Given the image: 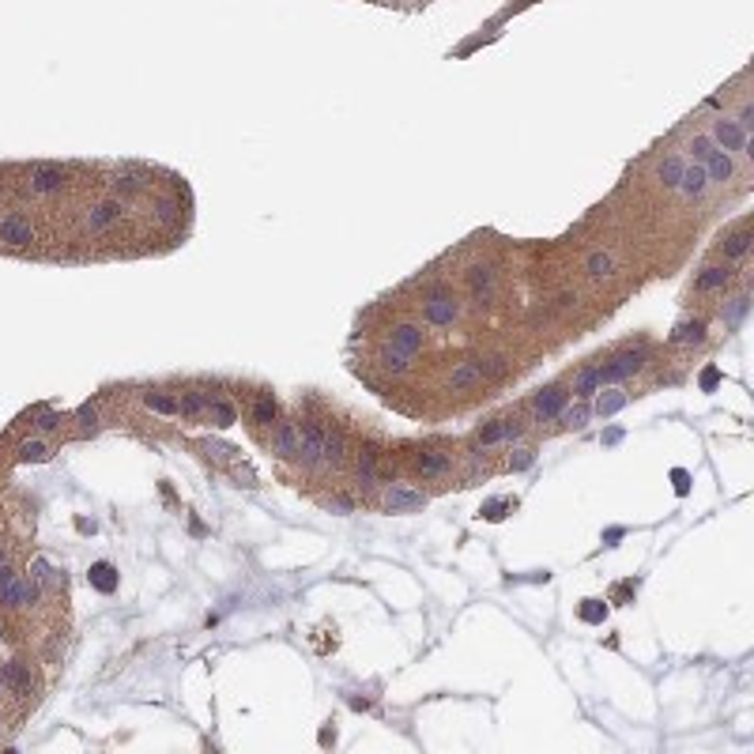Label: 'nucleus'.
<instances>
[{"mask_svg":"<svg viewBox=\"0 0 754 754\" xmlns=\"http://www.w3.org/2000/svg\"><path fill=\"white\" fill-rule=\"evenodd\" d=\"M456 314H460V306H456V298H449V294H434L430 302H422V317H427L430 325H453Z\"/></svg>","mask_w":754,"mask_h":754,"instance_id":"39448f33","label":"nucleus"},{"mask_svg":"<svg viewBox=\"0 0 754 754\" xmlns=\"http://www.w3.org/2000/svg\"><path fill=\"white\" fill-rule=\"evenodd\" d=\"M584 268H589V276H592V279H604V276H611V272H615V261H611L607 253H592Z\"/></svg>","mask_w":754,"mask_h":754,"instance_id":"cd10ccee","label":"nucleus"},{"mask_svg":"<svg viewBox=\"0 0 754 754\" xmlns=\"http://www.w3.org/2000/svg\"><path fill=\"white\" fill-rule=\"evenodd\" d=\"M713 136H717L720 143H724V151H747V128H743L740 121H728V117H720L717 125H713Z\"/></svg>","mask_w":754,"mask_h":754,"instance_id":"423d86ee","label":"nucleus"},{"mask_svg":"<svg viewBox=\"0 0 754 754\" xmlns=\"http://www.w3.org/2000/svg\"><path fill=\"white\" fill-rule=\"evenodd\" d=\"M740 125H743V128H751V125H754V110H751V106H743V110H740Z\"/></svg>","mask_w":754,"mask_h":754,"instance_id":"58836bf2","label":"nucleus"},{"mask_svg":"<svg viewBox=\"0 0 754 754\" xmlns=\"http://www.w3.org/2000/svg\"><path fill=\"white\" fill-rule=\"evenodd\" d=\"M705 174H709V181H728L735 174L732 159H728V151H709V159H705Z\"/></svg>","mask_w":754,"mask_h":754,"instance_id":"4468645a","label":"nucleus"},{"mask_svg":"<svg viewBox=\"0 0 754 754\" xmlns=\"http://www.w3.org/2000/svg\"><path fill=\"white\" fill-rule=\"evenodd\" d=\"M19 456H23V460H45V456H50V449H45L42 441H23V445H19Z\"/></svg>","mask_w":754,"mask_h":754,"instance_id":"c9c22d12","label":"nucleus"},{"mask_svg":"<svg viewBox=\"0 0 754 754\" xmlns=\"http://www.w3.org/2000/svg\"><path fill=\"white\" fill-rule=\"evenodd\" d=\"M483 381V363H476V358H468V363H456L453 374H449V389L453 392H464L471 389V385Z\"/></svg>","mask_w":754,"mask_h":754,"instance_id":"6e6552de","label":"nucleus"},{"mask_svg":"<svg viewBox=\"0 0 754 754\" xmlns=\"http://www.w3.org/2000/svg\"><path fill=\"white\" fill-rule=\"evenodd\" d=\"M320 460L332 464V468L343 460V434H340V430H325V449H320Z\"/></svg>","mask_w":754,"mask_h":754,"instance_id":"4be33fe9","label":"nucleus"},{"mask_svg":"<svg viewBox=\"0 0 754 754\" xmlns=\"http://www.w3.org/2000/svg\"><path fill=\"white\" fill-rule=\"evenodd\" d=\"M253 419L261 422V427H272V422H276V400H272V396H256Z\"/></svg>","mask_w":754,"mask_h":754,"instance_id":"bb28decb","label":"nucleus"},{"mask_svg":"<svg viewBox=\"0 0 754 754\" xmlns=\"http://www.w3.org/2000/svg\"><path fill=\"white\" fill-rule=\"evenodd\" d=\"M641 366H645V351H622V355H615L607 366H600V381L604 385H619L622 377H630V374H638Z\"/></svg>","mask_w":754,"mask_h":754,"instance_id":"f257e3e1","label":"nucleus"},{"mask_svg":"<svg viewBox=\"0 0 754 754\" xmlns=\"http://www.w3.org/2000/svg\"><path fill=\"white\" fill-rule=\"evenodd\" d=\"M702 385H705V389H713V385H717V370H705V377H702Z\"/></svg>","mask_w":754,"mask_h":754,"instance_id":"ea45409f","label":"nucleus"},{"mask_svg":"<svg viewBox=\"0 0 754 754\" xmlns=\"http://www.w3.org/2000/svg\"><path fill=\"white\" fill-rule=\"evenodd\" d=\"M320 449H325V427H320V422H306V427L298 430V456H294V460H302L306 468H317Z\"/></svg>","mask_w":754,"mask_h":754,"instance_id":"f03ea898","label":"nucleus"},{"mask_svg":"<svg viewBox=\"0 0 754 754\" xmlns=\"http://www.w3.org/2000/svg\"><path fill=\"white\" fill-rule=\"evenodd\" d=\"M415 468H419L422 476H445L449 456L438 453V449H419V453H415Z\"/></svg>","mask_w":754,"mask_h":754,"instance_id":"ddd939ff","label":"nucleus"},{"mask_svg":"<svg viewBox=\"0 0 754 754\" xmlns=\"http://www.w3.org/2000/svg\"><path fill=\"white\" fill-rule=\"evenodd\" d=\"M626 400H630V396H626L622 389H604V392L596 396V407H592V411H596V415H604V419H607V415L622 411V407H626Z\"/></svg>","mask_w":754,"mask_h":754,"instance_id":"f3484780","label":"nucleus"},{"mask_svg":"<svg viewBox=\"0 0 754 754\" xmlns=\"http://www.w3.org/2000/svg\"><path fill=\"white\" fill-rule=\"evenodd\" d=\"M91 584H94L99 592H114V589H117V569L110 566V562L91 566Z\"/></svg>","mask_w":754,"mask_h":754,"instance_id":"5701e85b","label":"nucleus"},{"mask_svg":"<svg viewBox=\"0 0 754 754\" xmlns=\"http://www.w3.org/2000/svg\"><path fill=\"white\" fill-rule=\"evenodd\" d=\"M751 249V230L743 227V230H735V234H728L724 242H720V253L724 256H743Z\"/></svg>","mask_w":754,"mask_h":754,"instance_id":"b1692460","label":"nucleus"},{"mask_svg":"<svg viewBox=\"0 0 754 754\" xmlns=\"http://www.w3.org/2000/svg\"><path fill=\"white\" fill-rule=\"evenodd\" d=\"M143 404L151 407V411H159V415H181V404L174 396H166V392H143Z\"/></svg>","mask_w":754,"mask_h":754,"instance_id":"412c9836","label":"nucleus"},{"mask_svg":"<svg viewBox=\"0 0 754 754\" xmlns=\"http://www.w3.org/2000/svg\"><path fill=\"white\" fill-rule=\"evenodd\" d=\"M178 404H181V415H204L207 411V400L200 396V392H185Z\"/></svg>","mask_w":754,"mask_h":754,"instance_id":"2f4dec72","label":"nucleus"},{"mask_svg":"<svg viewBox=\"0 0 754 754\" xmlns=\"http://www.w3.org/2000/svg\"><path fill=\"white\" fill-rule=\"evenodd\" d=\"M207 419H212L215 427H230V422L238 419V407L230 404V400H207Z\"/></svg>","mask_w":754,"mask_h":754,"instance_id":"aec40b11","label":"nucleus"},{"mask_svg":"<svg viewBox=\"0 0 754 754\" xmlns=\"http://www.w3.org/2000/svg\"><path fill=\"white\" fill-rule=\"evenodd\" d=\"M600 385H604V381H600V366H584V370L573 377V392H577L581 400L596 396V392H600Z\"/></svg>","mask_w":754,"mask_h":754,"instance_id":"a211bd4d","label":"nucleus"},{"mask_svg":"<svg viewBox=\"0 0 754 754\" xmlns=\"http://www.w3.org/2000/svg\"><path fill=\"white\" fill-rule=\"evenodd\" d=\"M747 306H751V298H747V294H740V298H732V302H728V309H724L720 317H724L728 325H735V320H740L743 314H747Z\"/></svg>","mask_w":754,"mask_h":754,"instance_id":"72a5a7b5","label":"nucleus"},{"mask_svg":"<svg viewBox=\"0 0 754 754\" xmlns=\"http://www.w3.org/2000/svg\"><path fill=\"white\" fill-rule=\"evenodd\" d=\"M61 181H64V170L61 166H34L30 170V189L34 192H57L61 189Z\"/></svg>","mask_w":754,"mask_h":754,"instance_id":"9d476101","label":"nucleus"},{"mask_svg":"<svg viewBox=\"0 0 754 754\" xmlns=\"http://www.w3.org/2000/svg\"><path fill=\"white\" fill-rule=\"evenodd\" d=\"M683 155H668L660 166H656V178H660V185L668 189H679V178H683Z\"/></svg>","mask_w":754,"mask_h":754,"instance_id":"6ab92c4d","label":"nucleus"},{"mask_svg":"<svg viewBox=\"0 0 754 754\" xmlns=\"http://www.w3.org/2000/svg\"><path fill=\"white\" fill-rule=\"evenodd\" d=\"M121 212H125V207L117 204V200H106V204H94L91 207L87 223H91V230H106V227H114V223L121 219Z\"/></svg>","mask_w":754,"mask_h":754,"instance_id":"9b49d317","label":"nucleus"},{"mask_svg":"<svg viewBox=\"0 0 754 754\" xmlns=\"http://www.w3.org/2000/svg\"><path fill=\"white\" fill-rule=\"evenodd\" d=\"M589 415H592L589 404H573V407H562L558 419H562V427H569V430H581L584 422H589Z\"/></svg>","mask_w":754,"mask_h":754,"instance_id":"393cba45","label":"nucleus"},{"mask_svg":"<svg viewBox=\"0 0 754 754\" xmlns=\"http://www.w3.org/2000/svg\"><path fill=\"white\" fill-rule=\"evenodd\" d=\"M0 242H8V245H27V242H30V223L23 219L19 212H8L4 219H0Z\"/></svg>","mask_w":754,"mask_h":754,"instance_id":"0eeeda50","label":"nucleus"},{"mask_svg":"<svg viewBox=\"0 0 754 754\" xmlns=\"http://www.w3.org/2000/svg\"><path fill=\"white\" fill-rule=\"evenodd\" d=\"M381 370L404 374V370H407V355H404V351H396V347H385V351H381Z\"/></svg>","mask_w":754,"mask_h":754,"instance_id":"c756f323","label":"nucleus"},{"mask_svg":"<svg viewBox=\"0 0 754 754\" xmlns=\"http://www.w3.org/2000/svg\"><path fill=\"white\" fill-rule=\"evenodd\" d=\"M702 332H705V328L694 320V325H679L671 340H675V343H691V340H694V343H697V340H702Z\"/></svg>","mask_w":754,"mask_h":754,"instance_id":"f704fd0d","label":"nucleus"},{"mask_svg":"<svg viewBox=\"0 0 754 754\" xmlns=\"http://www.w3.org/2000/svg\"><path fill=\"white\" fill-rule=\"evenodd\" d=\"M532 460H536L532 449H517V456H509V468L513 471H524V468H532Z\"/></svg>","mask_w":754,"mask_h":754,"instance_id":"e433bc0d","label":"nucleus"},{"mask_svg":"<svg viewBox=\"0 0 754 754\" xmlns=\"http://www.w3.org/2000/svg\"><path fill=\"white\" fill-rule=\"evenodd\" d=\"M691 151H694V159H702V163H705V159H709V151H713V140H709V136H694V140H691Z\"/></svg>","mask_w":754,"mask_h":754,"instance_id":"4c0bfd02","label":"nucleus"},{"mask_svg":"<svg viewBox=\"0 0 754 754\" xmlns=\"http://www.w3.org/2000/svg\"><path fill=\"white\" fill-rule=\"evenodd\" d=\"M392 347H396V351H404V355L411 358L415 351L422 347V332H419L415 325H400L396 332H392Z\"/></svg>","mask_w":754,"mask_h":754,"instance_id":"2eb2a0df","label":"nucleus"},{"mask_svg":"<svg viewBox=\"0 0 754 754\" xmlns=\"http://www.w3.org/2000/svg\"><path fill=\"white\" fill-rule=\"evenodd\" d=\"M728 279H732L728 268H705L702 276H697V287H702V291H713V287H724Z\"/></svg>","mask_w":754,"mask_h":754,"instance_id":"c85d7f7f","label":"nucleus"},{"mask_svg":"<svg viewBox=\"0 0 754 754\" xmlns=\"http://www.w3.org/2000/svg\"><path fill=\"white\" fill-rule=\"evenodd\" d=\"M566 396H569V392H566V389H558V385H551V389H543L540 396L532 400L536 415H540V419H555V415H558V411H562V407H566Z\"/></svg>","mask_w":754,"mask_h":754,"instance_id":"1a4fd4ad","label":"nucleus"},{"mask_svg":"<svg viewBox=\"0 0 754 754\" xmlns=\"http://www.w3.org/2000/svg\"><path fill=\"white\" fill-rule=\"evenodd\" d=\"M468 283H471V294H476L479 302L491 298V287H494V272H491V264H476V268L468 272Z\"/></svg>","mask_w":754,"mask_h":754,"instance_id":"dca6fc26","label":"nucleus"},{"mask_svg":"<svg viewBox=\"0 0 754 754\" xmlns=\"http://www.w3.org/2000/svg\"><path fill=\"white\" fill-rule=\"evenodd\" d=\"M377 476V449H363V456H358V483L370 487Z\"/></svg>","mask_w":754,"mask_h":754,"instance_id":"a878e982","label":"nucleus"},{"mask_svg":"<svg viewBox=\"0 0 754 754\" xmlns=\"http://www.w3.org/2000/svg\"><path fill=\"white\" fill-rule=\"evenodd\" d=\"M581 619L596 626V622H604V619H607V607L600 604V600H584V604H581Z\"/></svg>","mask_w":754,"mask_h":754,"instance_id":"473e14b6","label":"nucleus"},{"mask_svg":"<svg viewBox=\"0 0 754 754\" xmlns=\"http://www.w3.org/2000/svg\"><path fill=\"white\" fill-rule=\"evenodd\" d=\"M272 453L283 456V460L298 456V427L294 422H276V430H272Z\"/></svg>","mask_w":754,"mask_h":754,"instance_id":"20e7f679","label":"nucleus"},{"mask_svg":"<svg viewBox=\"0 0 754 754\" xmlns=\"http://www.w3.org/2000/svg\"><path fill=\"white\" fill-rule=\"evenodd\" d=\"M422 502H427V494L415 491V487H404V483H396V487H389V491H385V509H392V513L419 509Z\"/></svg>","mask_w":754,"mask_h":754,"instance_id":"7ed1b4c3","label":"nucleus"},{"mask_svg":"<svg viewBox=\"0 0 754 754\" xmlns=\"http://www.w3.org/2000/svg\"><path fill=\"white\" fill-rule=\"evenodd\" d=\"M679 189H683L686 196H702V192L709 189V174H705V166H702V163L683 166V178H679Z\"/></svg>","mask_w":754,"mask_h":754,"instance_id":"f8f14e48","label":"nucleus"},{"mask_svg":"<svg viewBox=\"0 0 754 754\" xmlns=\"http://www.w3.org/2000/svg\"><path fill=\"white\" fill-rule=\"evenodd\" d=\"M476 441H479V445H498V441H505V419L487 422V427L476 434Z\"/></svg>","mask_w":754,"mask_h":754,"instance_id":"7c9ffc66","label":"nucleus"}]
</instances>
